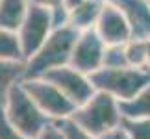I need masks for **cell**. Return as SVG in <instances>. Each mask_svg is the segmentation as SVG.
<instances>
[{
	"mask_svg": "<svg viewBox=\"0 0 150 139\" xmlns=\"http://www.w3.org/2000/svg\"><path fill=\"white\" fill-rule=\"evenodd\" d=\"M54 28L56 22L50 6L30 2L24 21L21 22L19 30H17L22 54H24V61L35 54L37 48L45 43V39L50 35V32Z\"/></svg>",
	"mask_w": 150,
	"mask_h": 139,
	"instance_id": "5b68a950",
	"label": "cell"
},
{
	"mask_svg": "<svg viewBox=\"0 0 150 139\" xmlns=\"http://www.w3.org/2000/svg\"><path fill=\"white\" fill-rule=\"evenodd\" d=\"M132 28V39H150V0H108Z\"/></svg>",
	"mask_w": 150,
	"mask_h": 139,
	"instance_id": "30bf717a",
	"label": "cell"
},
{
	"mask_svg": "<svg viewBox=\"0 0 150 139\" xmlns=\"http://www.w3.org/2000/svg\"><path fill=\"white\" fill-rule=\"evenodd\" d=\"M93 30L98 33V37L106 45H124L132 39V28L128 21L108 0L102 6V11Z\"/></svg>",
	"mask_w": 150,
	"mask_h": 139,
	"instance_id": "9c48e42d",
	"label": "cell"
},
{
	"mask_svg": "<svg viewBox=\"0 0 150 139\" xmlns=\"http://www.w3.org/2000/svg\"><path fill=\"white\" fill-rule=\"evenodd\" d=\"M78 35L80 32L71 24L56 26L50 32V35L45 39V43L37 48L35 54L24 61V78H39L45 76L52 69L69 65Z\"/></svg>",
	"mask_w": 150,
	"mask_h": 139,
	"instance_id": "6da1fadb",
	"label": "cell"
},
{
	"mask_svg": "<svg viewBox=\"0 0 150 139\" xmlns=\"http://www.w3.org/2000/svg\"><path fill=\"white\" fill-rule=\"evenodd\" d=\"M104 52H106V43L98 37V33L93 28L80 32L76 43H74L69 65L91 76L104 65Z\"/></svg>",
	"mask_w": 150,
	"mask_h": 139,
	"instance_id": "ba28073f",
	"label": "cell"
},
{
	"mask_svg": "<svg viewBox=\"0 0 150 139\" xmlns=\"http://www.w3.org/2000/svg\"><path fill=\"white\" fill-rule=\"evenodd\" d=\"M122 119H135V121H150V84L141 89L134 98L119 102Z\"/></svg>",
	"mask_w": 150,
	"mask_h": 139,
	"instance_id": "7c38bea8",
	"label": "cell"
},
{
	"mask_svg": "<svg viewBox=\"0 0 150 139\" xmlns=\"http://www.w3.org/2000/svg\"><path fill=\"white\" fill-rule=\"evenodd\" d=\"M59 2H61V8L65 9L67 17H69V13H71V11H74L76 8H80V6L85 2V0H59Z\"/></svg>",
	"mask_w": 150,
	"mask_h": 139,
	"instance_id": "603a6c76",
	"label": "cell"
},
{
	"mask_svg": "<svg viewBox=\"0 0 150 139\" xmlns=\"http://www.w3.org/2000/svg\"><path fill=\"white\" fill-rule=\"evenodd\" d=\"M30 0H0V28L17 32L24 21Z\"/></svg>",
	"mask_w": 150,
	"mask_h": 139,
	"instance_id": "4fadbf2b",
	"label": "cell"
},
{
	"mask_svg": "<svg viewBox=\"0 0 150 139\" xmlns=\"http://www.w3.org/2000/svg\"><path fill=\"white\" fill-rule=\"evenodd\" d=\"M71 119L95 137H100L108 134L109 130L120 126L122 115H120L117 98L109 96L102 91H95V95L87 102L76 106Z\"/></svg>",
	"mask_w": 150,
	"mask_h": 139,
	"instance_id": "277c9868",
	"label": "cell"
},
{
	"mask_svg": "<svg viewBox=\"0 0 150 139\" xmlns=\"http://www.w3.org/2000/svg\"><path fill=\"white\" fill-rule=\"evenodd\" d=\"M54 124L57 126V130L61 132L63 139H98V137H95L93 134H89L87 130H83L82 126H78L71 117L54 121Z\"/></svg>",
	"mask_w": 150,
	"mask_h": 139,
	"instance_id": "e0dca14e",
	"label": "cell"
},
{
	"mask_svg": "<svg viewBox=\"0 0 150 139\" xmlns=\"http://www.w3.org/2000/svg\"><path fill=\"white\" fill-rule=\"evenodd\" d=\"M106 0H85V2L76 8L74 11H71L67 17V24H71L72 28H76L78 32H85L95 28L98 15L102 11V6Z\"/></svg>",
	"mask_w": 150,
	"mask_h": 139,
	"instance_id": "8fae6325",
	"label": "cell"
},
{
	"mask_svg": "<svg viewBox=\"0 0 150 139\" xmlns=\"http://www.w3.org/2000/svg\"><path fill=\"white\" fill-rule=\"evenodd\" d=\"M98 139H128V135H126V132H124V128H122V126H117V128L109 130L108 134L100 135Z\"/></svg>",
	"mask_w": 150,
	"mask_h": 139,
	"instance_id": "44dd1931",
	"label": "cell"
},
{
	"mask_svg": "<svg viewBox=\"0 0 150 139\" xmlns=\"http://www.w3.org/2000/svg\"><path fill=\"white\" fill-rule=\"evenodd\" d=\"M24 61H0V109L8 100L9 91L24 78Z\"/></svg>",
	"mask_w": 150,
	"mask_h": 139,
	"instance_id": "5bb4252c",
	"label": "cell"
},
{
	"mask_svg": "<svg viewBox=\"0 0 150 139\" xmlns=\"http://www.w3.org/2000/svg\"><path fill=\"white\" fill-rule=\"evenodd\" d=\"M43 78H47L48 82L54 84L74 106L87 102L96 91L89 74L74 69L72 65H63V67L52 69Z\"/></svg>",
	"mask_w": 150,
	"mask_h": 139,
	"instance_id": "52a82bcc",
	"label": "cell"
},
{
	"mask_svg": "<svg viewBox=\"0 0 150 139\" xmlns=\"http://www.w3.org/2000/svg\"><path fill=\"white\" fill-rule=\"evenodd\" d=\"M126 60L132 67H150V39H130L124 45Z\"/></svg>",
	"mask_w": 150,
	"mask_h": 139,
	"instance_id": "2e32d148",
	"label": "cell"
},
{
	"mask_svg": "<svg viewBox=\"0 0 150 139\" xmlns=\"http://www.w3.org/2000/svg\"><path fill=\"white\" fill-rule=\"evenodd\" d=\"M2 111L17 132L30 139H39L43 132L54 123L39 109V106L32 100V96L26 93L21 82L13 85V89L9 91Z\"/></svg>",
	"mask_w": 150,
	"mask_h": 139,
	"instance_id": "3957f363",
	"label": "cell"
},
{
	"mask_svg": "<svg viewBox=\"0 0 150 139\" xmlns=\"http://www.w3.org/2000/svg\"><path fill=\"white\" fill-rule=\"evenodd\" d=\"M91 82L96 91L124 102L150 84V67H100L91 74Z\"/></svg>",
	"mask_w": 150,
	"mask_h": 139,
	"instance_id": "7a4b0ae2",
	"label": "cell"
},
{
	"mask_svg": "<svg viewBox=\"0 0 150 139\" xmlns=\"http://www.w3.org/2000/svg\"><path fill=\"white\" fill-rule=\"evenodd\" d=\"M0 139H30L26 135H22L21 132H17L13 126L9 124V121L6 119L4 111L0 109Z\"/></svg>",
	"mask_w": 150,
	"mask_h": 139,
	"instance_id": "ffe728a7",
	"label": "cell"
},
{
	"mask_svg": "<svg viewBox=\"0 0 150 139\" xmlns=\"http://www.w3.org/2000/svg\"><path fill=\"white\" fill-rule=\"evenodd\" d=\"M30 2H33V4H45V6H52L56 2V0H30Z\"/></svg>",
	"mask_w": 150,
	"mask_h": 139,
	"instance_id": "cb8c5ba5",
	"label": "cell"
},
{
	"mask_svg": "<svg viewBox=\"0 0 150 139\" xmlns=\"http://www.w3.org/2000/svg\"><path fill=\"white\" fill-rule=\"evenodd\" d=\"M21 84L32 96V100L39 106V109L52 121L67 119L76 109V106L47 78H22Z\"/></svg>",
	"mask_w": 150,
	"mask_h": 139,
	"instance_id": "8992f818",
	"label": "cell"
},
{
	"mask_svg": "<svg viewBox=\"0 0 150 139\" xmlns=\"http://www.w3.org/2000/svg\"><path fill=\"white\" fill-rule=\"evenodd\" d=\"M124 45H106V52H104V65L102 67H126V65H128Z\"/></svg>",
	"mask_w": 150,
	"mask_h": 139,
	"instance_id": "d6986e66",
	"label": "cell"
},
{
	"mask_svg": "<svg viewBox=\"0 0 150 139\" xmlns=\"http://www.w3.org/2000/svg\"><path fill=\"white\" fill-rule=\"evenodd\" d=\"M120 126L124 128L128 139H150V121L122 119Z\"/></svg>",
	"mask_w": 150,
	"mask_h": 139,
	"instance_id": "ac0fdd59",
	"label": "cell"
},
{
	"mask_svg": "<svg viewBox=\"0 0 150 139\" xmlns=\"http://www.w3.org/2000/svg\"><path fill=\"white\" fill-rule=\"evenodd\" d=\"M39 139H63V135H61V132L57 130V126L52 123L48 128L43 132V135L39 137Z\"/></svg>",
	"mask_w": 150,
	"mask_h": 139,
	"instance_id": "7402d4cb",
	"label": "cell"
},
{
	"mask_svg": "<svg viewBox=\"0 0 150 139\" xmlns=\"http://www.w3.org/2000/svg\"><path fill=\"white\" fill-rule=\"evenodd\" d=\"M0 61H24L17 32L0 28Z\"/></svg>",
	"mask_w": 150,
	"mask_h": 139,
	"instance_id": "9a60e30c",
	"label": "cell"
}]
</instances>
